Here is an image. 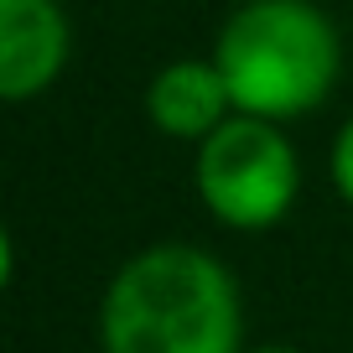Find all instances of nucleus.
<instances>
[{
	"mask_svg": "<svg viewBox=\"0 0 353 353\" xmlns=\"http://www.w3.org/2000/svg\"><path fill=\"white\" fill-rule=\"evenodd\" d=\"M104 353H244L239 281L198 244H151L110 276L99 301Z\"/></svg>",
	"mask_w": 353,
	"mask_h": 353,
	"instance_id": "1",
	"label": "nucleus"
},
{
	"mask_svg": "<svg viewBox=\"0 0 353 353\" xmlns=\"http://www.w3.org/2000/svg\"><path fill=\"white\" fill-rule=\"evenodd\" d=\"M234 114L286 125L322 110L343 73L338 26L312 0H244L213 47Z\"/></svg>",
	"mask_w": 353,
	"mask_h": 353,
	"instance_id": "2",
	"label": "nucleus"
},
{
	"mask_svg": "<svg viewBox=\"0 0 353 353\" xmlns=\"http://www.w3.org/2000/svg\"><path fill=\"white\" fill-rule=\"evenodd\" d=\"M198 198L223 229H276L301 192V161L281 125L234 114L198 145Z\"/></svg>",
	"mask_w": 353,
	"mask_h": 353,
	"instance_id": "3",
	"label": "nucleus"
},
{
	"mask_svg": "<svg viewBox=\"0 0 353 353\" xmlns=\"http://www.w3.org/2000/svg\"><path fill=\"white\" fill-rule=\"evenodd\" d=\"M68 16L57 0H0V99L26 104L68 63Z\"/></svg>",
	"mask_w": 353,
	"mask_h": 353,
	"instance_id": "4",
	"label": "nucleus"
},
{
	"mask_svg": "<svg viewBox=\"0 0 353 353\" xmlns=\"http://www.w3.org/2000/svg\"><path fill=\"white\" fill-rule=\"evenodd\" d=\"M145 114L172 141H208L219 125L234 120V99L213 57H182L166 63L145 88Z\"/></svg>",
	"mask_w": 353,
	"mask_h": 353,
	"instance_id": "5",
	"label": "nucleus"
},
{
	"mask_svg": "<svg viewBox=\"0 0 353 353\" xmlns=\"http://www.w3.org/2000/svg\"><path fill=\"white\" fill-rule=\"evenodd\" d=\"M332 188H338L343 203L353 208V114L343 120L338 141H332Z\"/></svg>",
	"mask_w": 353,
	"mask_h": 353,
	"instance_id": "6",
	"label": "nucleus"
},
{
	"mask_svg": "<svg viewBox=\"0 0 353 353\" xmlns=\"http://www.w3.org/2000/svg\"><path fill=\"white\" fill-rule=\"evenodd\" d=\"M250 353H307V348H281L276 343V348H250Z\"/></svg>",
	"mask_w": 353,
	"mask_h": 353,
	"instance_id": "7",
	"label": "nucleus"
}]
</instances>
